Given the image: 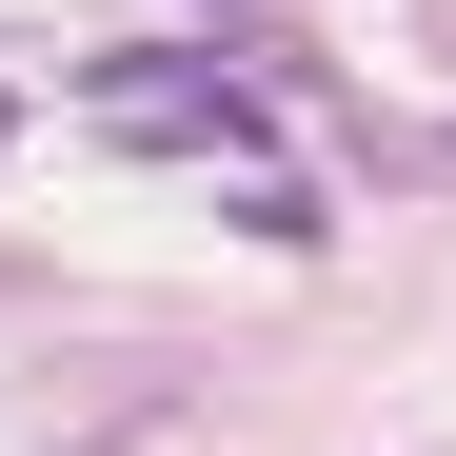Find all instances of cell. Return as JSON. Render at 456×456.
<instances>
[{
	"label": "cell",
	"mask_w": 456,
	"mask_h": 456,
	"mask_svg": "<svg viewBox=\"0 0 456 456\" xmlns=\"http://www.w3.org/2000/svg\"><path fill=\"white\" fill-rule=\"evenodd\" d=\"M0 139H20V100H0Z\"/></svg>",
	"instance_id": "obj_2"
},
{
	"label": "cell",
	"mask_w": 456,
	"mask_h": 456,
	"mask_svg": "<svg viewBox=\"0 0 456 456\" xmlns=\"http://www.w3.org/2000/svg\"><path fill=\"white\" fill-rule=\"evenodd\" d=\"M80 119L139 139V159H239V139H258V80L218 40H100L80 60Z\"/></svg>",
	"instance_id": "obj_1"
}]
</instances>
